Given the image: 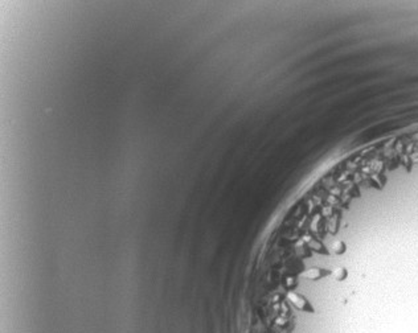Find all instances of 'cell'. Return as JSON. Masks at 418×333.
<instances>
[{
    "label": "cell",
    "mask_w": 418,
    "mask_h": 333,
    "mask_svg": "<svg viewBox=\"0 0 418 333\" xmlns=\"http://www.w3.org/2000/svg\"><path fill=\"white\" fill-rule=\"evenodd\" d=\"M287 300L290 301L291 304L294 305L296 309H299L302 312H307V313H314V307L311 305V303L298 292H294V291H290L287 293Z\"/></svg>",
    "instance_id": "1"
},
{
    "label": "cell",
    "mask_w": 418,
    "mask_h": 333,
    "mask_svg": "<svg viewBox=\"0 0 418 333\" xmlns=\"http://www.w3.org/2000/svg\"><path fill=\"white\" fill-rule=\"evenodd\" d=\"M328 274H330V271H326L323 268L312 267L302 272V274H300V278L308 279V281H318V279H322V278H324V276L328 275Z\"/></svg>",
    "instance_id": "2"
},
{
    "label": "cell",
    "mask_w": 418,
    "mask_h": 333,
    "mask_svg": "<svg viewBox=\"0 0 418 333\" xmlns=\"http://www.w3.org/2000/svg\"><path fill=\"white\" fill-rule=\"evenodd\" d=\"M347 275H348V272H347V270H345L344 267H336L331 271V276L337 282L344 281L345 278H347Z\"/></svg>",
    "instance_id": "3"
},
{
    "label": "cell",
    "mask_w": 418,
    "mask_h": 333,
    "mask_svg": "<svg viewBox=\"0 0 418 333\" xmlns=\"http://www.w3.org/2000/svg\"><path fill=\"white\" fill-rule=\"evenodd\" d=\"M332 251H334V254H343V252L345 251V245L343 241H336L335 244L332 245Z\"/></svg>",
    "instance_id": "4"
}]
</instances>
